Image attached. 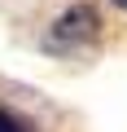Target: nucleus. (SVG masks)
I'll return each mask as SVG.
<instances>
[{
  "instance_id": "f257e3e1",
  "label": "nucleus",
  "mask_w": 127,
  "mask_h": 132,
  "mask_svg": "<svg viewBox=\"0 0 127 132\" xmlns=\"http://www.w3.org/2000/svg\"><path fill=\"white\" fill-rule=\"evenodd\" d=\"M0 132H31V123H22V119L9 114V110H0Z\"/></svg>"
},
{
  "instance_id": "f03ea898",
  "label": "nucleus",
  "mask_w": 127,
  "mask_h": 132,
  "mask_svg": "<svg viewBox=\"0 0 127 132\" xmlns=\"http://www.w3.org/2000/svg\"><path fill=\"white\" fill-rule=\"evenodd\" d=\"M114 5H118V9H127V0H114Z\"/></svg>"
}]
</instances>
